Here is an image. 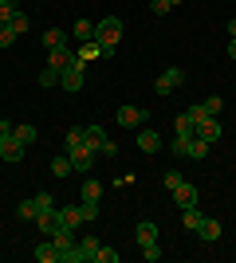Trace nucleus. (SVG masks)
<instances>
[{"mask_svg":"<svg viewBox=\"0 0 236 263\" xmlns=\"http://www.w3.org/2000/svg\"><path fill=\"white\" fill-rule=\"evenodd\" d=\"M118 40H122V20L118 16H106V20L95 24V44L102 47V55H111L118 47Z\"/></svg>","mask_w":236,"mask_h":263,"instance_id":"f257e3e1","label":"nucleus"},{"mask_svg":"<svg viewBox=\"0 0 236 263\" xmlns=\"http://www.w3.org/2000/svg\"><path fill=\"white\" fill-rule=\"evenodd\" d=\"M67 157H71V165H75V173H90V169H95V161H99V149H90V145L83 142V145H75Z\"/></svg>","mask_w":236,"mask_h":263,"instance_id":"f03ea898","label":"nucleus"},{"mask_svg":"<svg viewBox=\"0 0 236 263\" xmlns=\"http://www.w3.org/2000/svg\"><path fill=\"white\" fill-rule=\"evenodd\" d=\"M181 83H185V71H181V67H166V71L157 75L154 90H157V95H169V90H177Z\"/></svg>","mask_w":236,"mask_h":263,"instance_id":"7ed1b4c3","label":"nucleus"},{"mask_svg":"<svg viewBox=\"0 0 236 263\" xmlns=\"http://www.w3.org/2000/svg\"><path fill=\"white\" fill-rule=\"evenodd\" d=\"M83 71H87V67L75 59V63H71L67 71L59 75V87H63V90H83Z\"/></svg>","mask_w":236,"mask_h":263,"instance_id":"20e7f679","label":"nucleus"},{"mask_svg":"<svg viewBox=\"0 0 236 263\" xmlns=\"http://www.w3.org/2000/svg\"><path fill=\"white\" fill-rule=\"evenodd\" d=\"M71 63H75V55H71L67 47H51V55H47V67H51V71H59V75H63Z\"/></svg>","mask_w":236,"mask_h":263,"instance_id":"39448f33","label":"nucleus"},{"mask_svg":"<svg viewBox=\"0 0 236 263\" xmlns=\"http://www.w3.org/2000/svg\"><path fill=\"white\" fill-rule=\"evenodd\" d=\"M169 193H173V204H177V209H189V204H197V189L189 185V181H181L177 189H169Z\"/></svg>","mask_w":236,"mask_h":263,"instance_id":"423d86ee","label":"nucleus"},{"mask_svg":"<svg viewBox=\"0 0 236 263\" xmlns=\"http://www.w3.org/2000/svg\"><path fill=\"white\" fill-rule=\"evenodd\" d=\"M0 161H24V145L16 142V138H0Z\"/></svg>","mask_w":236,"mask_h":263,"instance_id":"0eeeda50","label":"nucleus"},{"mask_svg":"<svg viewBox=\"0 0 236 263\" xmlns=\"http://www.w3.org/2000/svg\"><path fill=\"white\" fill-rule=\"evenodd\" d=\"M150 114L142 106H118V126H142Z\"/></svg>","mask_w":236,"mask_h":263,"instance_id":"6e6552de","label":"nucleus"},{"mask_svg":"<svg viewBox=\"0 0 236 263\" xmlns=\"http://www.w3.org/2000/svg\"><path fill=\"white\" fill-rule=\"evenodd\" d=\"M35 224H40V232H44V236H56V228L63 224V220H59V209L40 212V216H35Z\"/></svg>","mask_w":236,"mask_h":263,"instance_id":"1a4fd4ad","label":"nucleus"},{"mask_svg":"<svg viewBox=\"0 0 236 263\" xmlns=\"http://www.w3.org/2000/svg\"><path fill=\"white\" fill-rule=\"evenodd\" d=\"M134 240H138V248H146V243H157V224L154 220H142L134 228Z\"/></svg>","mask_w":236,"mask_h":263,"instance_id":"9d476101","label":"nucleus"},{"mask_svg":"<svg viewBox=\"0 0 236 263\" xmlns=\"http://www.w3.org/2000/svg\"><path fill=\"white\" fill-rule=\"evenodd\" d=\"M197 236H201L205 243H216V240H221V220L205 216V220H201V228H197Z\"/></svg>","mask_w":236,"mask_h":263,"instance_id":"9b49d317","label":"nucleus"},{"mask_svg":"<svg viewBox=\"0 0 236 263\" xmlns=\"http://www.w3.org/2000/svg\"><path fill=\"white\" fill-rule=\"evenodd\" d=\"M59 220H63V228H79V224H87V216H83V209H79V204L59 209Z\"/></svg>","mask_w":236,"mask_h":263,"instance_id":"f8f14e48","label":"nucleus"},{"mask_svg":"<svg viewBox=\"0 0 236 263\" xmlns=\"http://www.w3.org/2000/svg\"><path fill=\"white\" fill-rule=\"evenodd\" d=\"M83 138H87V145H90V149H102V145L111 142L102 126H83Z\"/></svg>","mask_w":236,"mask_h":263,"instance_id":"ddd939ff","label":"nucleus"},{"mask_svg":"<svg viewBox=\"0 0 236 263\" xmlns=\"http://www.w3.org/2000/svg\"><path fill=\"white\" fill-rule=\"evenodd\" d=\"M197 138H205V142L213 145L216 138H221V126H216V118H205V122H197Z\"/></svg>","mask_w":236,"mask_h":263,"instance_id":"4468645a","label":"nucleus"},{"mask_svg":"<svg viewBox=\"0 0 236 263\" xmlns=\"http://www.w3.org/2000/svg\"><path fill=\"white\" fill-rule=\"evenodd\" d=\"M138 149H142V154H157V149H161V138H157L154 130H142L138 134Z\"/></svg>","mask_w":236,"mask_h":263,"instance_id":"2eb2a0df","label":"nucleus"},{"mask_svg":"<svg viewBox=\"0 0 236 263\" xmlns=\"http://www.w3.org/2000/svg\"><path fill=\"white\" fill-rule=\"evenodd\" d=\"M201 220H205V212L197 209V204H189V209H181V224H185L189 232H197V228H201Z\"/></svg>","mask_w":236,"mask_h":263,"instance_id":"dca6fc26","label":"nucleus"},{"mask_svg":"<svg viewBox=\"0 0 236 263\" xmlns=\"http://www.w3.org/2000/svg\"><path fill=\"white\" fill-rule=\"evenodd\" d=\"M35 259H40V263H59V248H56V240H51V236H47V243H40V248H35Z\"/></svg>","mask_w":236,"mask_h":263,"instance_id":"f3484780","label":"nucleus"},{"mask_svg":"<svg viewBox=\"0 0 236 263\" xmlns=\"http://www.w3.org/2000/svg\"><path fill=\"white\" fill-rule=\"evenodd\" d=\"M44 47L51 51V47H67V32L63 28H47L44 32Z\"/></svg>","mask_w":236,"mask_h":263,"instance_id":"a211bd4d","label":"nucleus"},{"mask_svg":"<svg viewBox=\"0 0 236 263\" xmlns=\"http://www.w3.org/2000/svg\"><path fill=\"white\" fill-rule=\"evenodd\" d=\"M12 138L20 145H32L35 138H40V130H35V126H12Z\"/></svg>","mask_w":236,"mask_h":263,"instance_id":"6ab92c4d","label":"nucleus"},{"mask_svg":"<svg viewBox=\"0 0 236 263\" xmlns=\"http://www.w3.org/2000/svg\"><path fill=\"white\" fill-rule=\"evenodd\" d=\"M79 248H83V259H87V263H95V255H99L102 240H95V236H83V240H79Z\"/></svg>","mask_w":236,"mask_h":263,"instance_id":"aec40b11","label":"nucleus"},{"mask_svg":"<svg viewBox=\"0 0 236 263\" xmlns=\"http://www.w3.org/2000/svg\"><path fill=\"white\" fill-rule=\"evenodd\" d=\"M51 240H56L59 252H63V248H71V243H79V240H75V228H63V224L56 228V236H51Z\"/></svg>","mask_w":236,"mask_h":263,"instance_id":"412c9836","label":"nucleus"},{"mask_svg":"<svg viewBox=\"0 0 236 263\" xmlns=\"http://www.w3.org/2000/svg\"><path fill=\"white\" fill-rule=\"evenodd\" d=\"M95 55H102V47L95 44V40H87V44H83V47H79V51H75V59H79V63H83V67H87L90 59H95Z\"/></svg>","mask_w":236,"mask_h":263,"instance_id":"4be33fe9","label":"nucleus"},{"mask_svg":"<svg viewBox=\"0 0 236 263\" xmlns=\"http://www.w3.org/2000/svg\"><path fill=\"white\" fill-rule=\"evenodd\" d=\"M71 35L87 44V40H95V24H90V20H75V28H71Z\"/></svg>","mask_w":236,"mask_h":263,"instance_id":"5701e85b","label":"nucleus"},{"mask_svg":"<svg viewBox=\"0 0 236 263\" xmlns=\"http://www.w3.org/2000/svg\"><path fill=\"white\" fill-rule=\"evenodd\" d=\"M83 142H87V138H83V126H71V130L63 134V149H67V154L75 149V145H83Z\"/></svg>","mask_w":236,"mask_h":263,"instance_id":"b1692460","label":"nucleus"},{"mask_svg":"<svg viewBox=\"0 0 236 263\" xmlns=\"http://www.w3.org/2000/svg\"><path fill=\"white\" fill-rule=\"evenodd\" d=\"M185 157H193V161L209 157V142H205V138H189V154H185Z\"/></svg>","mask_w":236,"mask_h":263,"instance_id":"393cba45","label":"nucleus"},{"mask_svg":"<svg viewBox=\"0 0 236 263\" xmlns=\"http://www.w3.org/2000/svg\"><path fill=\"white\" fill-rule=\"evenodd\" d=\"M51 173H56V177H67V173H75L71 157H67V154H63V157H51Z\"/></svg>","mask_w":236,"mask_h":263,"instance_id":"a878e982","label":"nucleus"},{"mask_svg":"<svg viewBox=\"0 0 236 263\" xmlns=\"http://www.w3.org/2000/svg\"><path fill=\"white\" fill-rule=\"evenodd\" d=\"M177 134L181 138H197V122H193L189 114H177Z\"/></svg>","mask_w":236,"mask_h":263,"instance_id":"bb28decb","label":"nucleus"},{"mask_svg":"<svg viewBox=\"0 0 236 263\" xmlns=\"http://www.w3.org/2000/svg\"><path fill=\"white\" fill-rule=\"evenodd\" d=\"M59 263H87V259H83V248H79V243L63 248V252H59Z\"/></svg>","mask_w":236,"mask_h":263,"instance_id":"cd10ccee","label":"nucleus"},{"mask_svg":"<svg viewBox=\"0 0 236 263\" xmlns=\"http://www.w3.org/2000/svg\"><path fill=\"white\" fill-rule=\"evenodd\" d=\"M16 212H20V220H35V216H40V209H35V197L20 200V209H16Z\"/></svg>","mask_w":236,"mask_h":263,"instance_id":"c85d7f7f","label":"nucleus"},{"mask_svg":"<svg viewBox=\"0 0 236 263\" xmlns=\"http://www.w3.org/2000/svg\"><path fill=\"white\" fill-rule=\"evenodd\" d=\"M83 197L99 200V197H102V181H95V177H87V181H83Z\"/></svg>","mask_w":236,"mask_h":263,"instance_id":"c756f323","label":"nucleus"},{"mask_svg":"<svg viewBox=\"0 0 236 263\" xmlns=\"http://www.w3.org/2000/svg\"><path fill=\"white\" fill-rule=\"evenodd\" d=\"M8 28H12L16 35H20V32H28V16H24V12L16 8V12H12V20H8Z\"/></svg>","mask_w":236,"mask_h":263,"instance_id":"7c9ffc66","label":"nucleus"},{"mask_svg":"<svg viewBox=\"0 0 236 263\" xmlns=\"http://www.w3.org/2000/svg\"><path fill=\"white\" fill-rule=\"evenodd\" d=\"M79 209H83V216H87V220H99V200L83 197V200H79Z\"/></svg>","mask_w":236,"mask_h":263,"instance_id":"2f4dec72","label":"nucleus"},{"mask_svg":"<svg viewBox=\"0 0 236 263\" xmlns=\"http://www.w3.org/2000/svg\"><path fill=\"white\" fill-rule=\"evenodd\" d=\"M173 4H181V0H150V12H154V16H166Z\"/></svg>","mask_w":236,"mask_h":263,"instance_id":"473e14b6","label":"nucleus"},{"mask_svg":"<svg viewBox=\"0 0 236 263\" xmlns=\"http://www.w3.org/2000/svg\"><path fill=\"white\" fill-rule=\"evenodd\" d=\"M95 263H118V252L102 243V248H99V255H95Z\"/></svg>","mask_w":236,"mask_h":263,"instance_id":"72a5a7b5","label":"nucleus"},{"mask_svg":"<svg viewBox=\"0 0 236 263\" xmlns=\"http://www.w3.org/2000/svg\"><path fill=\"white\" fill-rule=\"evenodd\" d=\"M56 83H59V71L44 67V71H40V87H56Z\"/></svg>","mask_w":236,"mask_h":263,"instance_id":"f704fd0d","label":"nucleus"},{"mask_svg":"<svg viewBox=\"0 0 236 263\" xmlns=\"http://www.w3.org/2000/svg\"><path fill=\"white\" fill-rule=\"evenodd\" d=\"M185 114H189L193 122H205V118H213V114L205 110V102H197V106H189V110H185Z\"/></svg>","mask_w":236,"mask_h":263,"instance_id":"c9c22d12","label":"nucleus"},{"mask_svg":"<svg viewBox=\"0 0 236 263\" xmlns=\"http://www.w3.org/2000/svg\"><path fill=\"white\" fill-rule=\"evenodd\" d=\"M142 259H146V263H157V259H161V248H157V243H146V248H142Z\"/></svg>","mask_w":236,"mask_h":263,"instance_id":"e433bc0d","label":"nucleus"},{"mask_svg":"<svg viewBox=\"0 0 236 263\" xmlns=\"http://www.w3.org/2000/svg\"><path fill=\"white\" fill-rule=\"evenodd\" d=\"M35 209H40V212L56 209V200H51V193H35Z\"/></svg>","mask_w":236,"mask_h":263,"instance_id":"4c0bfd02","label":"nucleus"},{"mask_svg":"<svg viewBox=\"0 0 236 263\" xmlns=\"http://www.w3.org/2000/svg\"><path fill=\"white\" fill-rule=\"evenodd\" d=\"M169 149H173V154H177V157H185V154H189V138H181V134H177V138H173V145H169Z\"/></svg>","mask_w":236,"mask_h":263,"instance_id":"58836bf2","label":"nucleus"},{"mask_svg":"<svg viewBox=\"0 0 236 263\" xmlns=\"http://www.w3.org/2000/svg\"><path fill=\"white\" fill-rule=\"evenodd\" d=\"M16 44V32H12L8 24H0V47H12Z\"/></svg>","mask_w":236,"mask_h":263,"instance_id":"ea45409f","label":"nucleus"},{"mask_svg":"<svg viewBox=\"0 0 236 263\" xmlns=\"http://www.w3.org/2000/svg\"><path fill=\"white\" fill-rule=\"evenodd\" d=\"M12 12H16V4H12V0H0V24H8Z\"/></svg>","mask_w":236,"mask_h":263,"instance_id":"a19ab883","label":"nucleus"},{"mask_svg":"<svg viewBox=\"0 0 236 263\" xmlns=\"http://www.w3.org/2000/svg\"><path fill=\"white\" fill-rule=\"evenodd\" d=\"M221 106H225V102L216 99V95H213V99H205V110H209V114H213V118H216V114H221Z\"/></svg>","mask_w":236,"mask_h":263,"instance_id":"79ce46f5","label":"nucleus"},{"mask_svg":"<svg viewBox=\"0 0 236 263\" xmlns=\"http://www.w3.org/2000/svg\"><path fill=\"white\" fill-rule=\"evenodd\" d=\"M181 185V173H177V169H169V173H166V189H177Z\"/></svg>","mask_w":236,"mask_h":263,"instance_id":"37998d69","label":"nucleus"},{"mask_svg":"<svg viewBox=\"0 0 236 263\" xmlns=\"http://www.w3.org/2000/svg\"><path fill=\"white\" fill-rule=\"evenodd\" d=\"M8 134H12V122H4V118H0V138H8Z\"/></svg>","mask_w":236,"mask_h":263,"instance_id":"c03bdc74","label":"nucleus"},{"mask_svg":"<svg viewBox=\"0 0 236 263\" xmlns=\"http://www.w3.org/2000/svg\"><path fill=\"white\" fill-rule=\"evenodd\" d=\"M228 40H236V20H228Z\"/></svg>","mask_w":236,"mask_h":263,"instance_id":"a18cd8bd","label":"nucleus"},{"mask_svg":"<svg viewBox=\"0 0 236 263\" xmlns=\"http://www.w3.org/2000/svg\"><path fill=\"white\" fill-rule=\"evenodd\" d=\"M228 59H236V40H228Z\"/></svg>","mask_w":236,"mask_h":263,"instance_id":"49530a36","label":"nucleus"}]
</instances>
